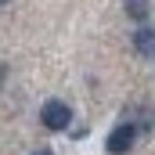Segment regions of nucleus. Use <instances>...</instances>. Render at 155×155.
Masks as SVG:
<instances>
[{"instance_id":"4","label":"nucleus","mask_w":155,"mask_h":155,"mask_svg":"<svg viewBox=\"0 0 155 155\" xmlns=\"http://www.w3.org/2000/svg\"><path fill=\"white\" fill-rule=\"evenodd\" d=\"M126 15L134 22H144L148 18V0H126Z\"/></svg>"},{"instance_id":"2","label":"nucleus","mask_w":155,"mask_h":155,"mask_svg":"<svg viewBox=\"0 0 155 155\" xmlns=\"http://www.w3.org/2000/svg\"><path fill=\"white\" fill-rule=\"evenodd\" d=\"M134 141H137V126H134V123H119L116 130L108 134L105 148H108L112 155H123V152H130V148H134Z\"/></svg>"},{"instance_id":"7","label":"nucleus","mask_w":155,"mask_h":155,"mask_svg":"<svg viewBox=\"0 0 155 155\" xmlns=\"http://www.w3.org/2000/svg\"><path fill=\"white\" fill-rule=\"evenodd\" d=\"M0 4H7V0H0Z\"/></svg>"},{"instance_id":"6","label":"nucleus","mask_w":155,"mask_h":155,"mask_svg":"<svg viewBox=\"0 0 155 155\" xmlns=\"http://www.w3.org/2000/svg\"><path fill=\"white\" fill-rule=\"evenodd\" d=\"M33 155H54V152H51V148H40V152H33Z\"/></svg>"},{"instance_id":"5","label":"nucleus","mask_w":155,"mask_h":155,"mask_svg":"<svg viewBox=\"0 0 155 155\" xmlns=\"http://www.w3.org/2000/svg\"><path fill=\"white\" fill-rule=\"evenodd\" d=\"M4 76H7V69H4V61H0V87H4Z\"/></svg>"},{"instance_id":"1","label":"nucleus","mask_w":155,"mask_h":155,"mask_svg":"<svg viewBox=\"0 0 155 155\" xmlns=\"http://www.w3.org/2000/svg\"><path fill=\"white\" fill-rule=\"evenodd\" d=\"M40 119H43V126H47V130H69V123H72V108H69L65 101L51 97V101L40 108Z\"/></svg>"},{"instance_id":"3","label":"nucleus","mask_w":155,"mask_h":155,"mask_svg":"<svg viewBox=\"0 0 155 155\" xmlns=\"http://www.w3.org/2000/svg\"><path fill=\"white\" fill-rule=\"evenodd\" d=\"M134 51H137L141 58H148V61H155V29H148V25H141V29L134 33Z\"/></svg>"}]
</instances>
